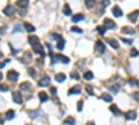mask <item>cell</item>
<instances>
[{"label":"cell","mask_w":139,"mask_h":125,"mask_svg":"<svg viewBox=\"0 0 139 125\" xmlns=\"http://www.w3.org/2000/svg\"><path fill=\"white\" fill-rule=\"evenodd\" d=\"M95 50H96V53H99V54H104V51H106V46H104L103 42L97 40L96 45H95Z\"/></svg>","instance_id":"1"},{"label":"cell","mask_w":139,"mask_h":125,"mask_svg":"<svg viewBox=\"0 0 139 125\" xmlns=\"http://www.w3.org/2000/svg\"><path fill=\"white\" fill-rule=\"evenodd\" d=\"M7 78H9V79L11 81V82H15V81L18 79V72L14 71V70H11V71L7 72Z\"/></svg>","instance_id":"2"},{"label":"cell","mask_w":139,"mask_h":125,"mask_svg":"<svg viewBox=\"0 0 139 125\" xmlns=\"http://www.w3.org/2000/svg\"><path fill=\"white\" fill-rule=\"evenodd\" d=\"M33 47V53H38V54H40L42 57H45V50H43V47H42V45H33L32 46Z\"/></svg>","instance_id":"3"},{"label":"cell","mask_w":139,"mask_h":125,"mask_svg":"<svg viewBox=\"0 0 139 125\" xmlns=\"http://www.w3.org/2000/svg\"><path fill=\"white\" fill-rule=\"evenodd\" d=\"M104 27L106 29H111V28H115V22L110 18H104Z\"/></svg>","instance_id":"4"},{"label":"cell","mask_w":139,"mask_h":125,"mask_svg":"<svg viewBox=\"0 0 139 125\" xmlns=\"http://www.w3.org/2000/svg\"><path fill=\"white\" fill-rule=\"evenodd\" d=\"M3 13H4L6 15H9V17H10V15H13V14L15 13V7H13V6H7V7H4Z\"/></svg>","instance_id":"5"},{"label":"cell","mask_w":139,"mask_h":125,"mask_svg":"<svg viewBox=\"0 0 139 125\" xmlns=\"http://www.w3.org/2000/svg\"><path fill=\"white\" fill-rule=\"evenodd\" d=\"M49 83H50V78L49 77H45L39 81V86L40 88H45V86H49Z\"/></svg>","instance_id":"6"},{"label":"cell","mask_w":139,"mask_h":125,"mask_svg":"<svg viewBox=\"0 0 139 125\" xmlns=\"http://www.w3.org/2000/svg\"><path fill=\"white\" fill-rule=\"evenodd\" d=\"M125 118L127 119H135L136 118V111L135 110H129L125 113Z\"/></svg>","instance_id":"7"},{"label":"cell","mask_w":139,"mask_h":125,"mask_svg":"<svg viewBox=\"0 0 139 125\" xmlns=\"http://www.w3.org/2000/svg\"><path fill=\"white\" fill-rule=\"evenodd\" d=\"M13 100L15 101V103H22V96L20 92H15L13 93Z\"/></svg>","instance_id":"8"},{"label":"cell","mask_w":139,"mask_h":125,"mask_svg":"<svg viewBox=\"0 0 139 125\" xmlns=\"http://www.w3.org/2000/svg\"><path fill=\"white\" fill-rule=\"evenodd\" d=\"M113 14H114V17H121L122 15V10L115 6V7H113Z\"/></svg>","instance_id":"9"},{"label":"cell","mask_w":139,"mask_h":125,"mask_svg":"<svg viewBox=\"0 0 139 125\" xmlns=\"http://www.w3.org/2000/svg\"><path fill=\"white\" fill-rule=\"evenodd\" d=\"M28 42H29L31 45H38V43H39V38H38V36H29V38H28Z\"/></svg>","instance_id":"10"},{"label":"cell","mask_w":139,"mask_h":125,"mask_svg":"<svg viewBox=\"0 0 139 125\" xmlns=\"http://www.w3.org/2000/svg\"><path fill=\"white\" fill-rule=\"evenodd\" d=\"M24 28L28 32H35V27H33L32 24H29V22H24Z\"/></svg>","instance_id":"11"},{"label":"cell","mask_w":139,"mask_h":125,"mask_svg":"<svg viewBox=\"0 0 139 125\" xmlns=\"http://www.w3.org/2000/svg\"><path fill=\"white\" fill-rule=\"evenodd\" d=\"M110 111H111L113 114H115V115H120L121 114V111H120V108L115 106V104H111V107H110Z\"/></svg>","instance_id":"12"},{"label":"cell","mask_w":139,"mask_h":125,"mask_svg":"<svg viewBox=\"0 0 139 125\" xmlns=\"http://www.w3.org/2000/svg\"><path fill=\"white\" fill-rule=\"evenodd\" d=\"M107 42H109V45L111 46L113 49H118V47H120V45H118V42L115 40V39H109Z\"/></svg>","instance_id":"13"},{"label":"cell","mask_w":139,"mask_h":125,"mask_svg":"<svg viewBox=\"0 0 139 125\" xmlns=\"http://www.w3.org/2000/svg\"><path fill=\"white\" fill-rule=\"evenodd\" d=\"M139 15V10H136L135 13H131L129 15H128V18H129V21H132V22H135L136 21V17Z\"/></svg>","instance_id":"14"},{"label":"cell","mask_w":139,"mask_h":125,"mask_svg":"<svg viewBox=\"0 0 139 125\" xmlns=\"http://www.w3.org/2000/svg\"><path fill=\"white\" fill-rule=\"evenodd\" d=\"M121 32H122V33H127V35H133V33H135V31L131 29V28H128V27H124L122 29H121Z\"/></svg>","instance_id":"15"},{"label":"cell","mask_w":139,"mask_h":125,"mask_svg":"<svg viewBox=\"0 0 139 125\" xmlns=\"http://www.w3.org/2000/svg\"><path fill=\"white\" fill-rule=\"evenodd\" d=\"M28 2H29V0H17V6L21 7V9H22V7L25 9V7L28 6Z\"/></svg>","instance_id":"16"},{"label":"cell","mask_w":139,"mask_h":125,"mask_svg":"<svg viewBox=\"0 0 139 125\" xmlns=\"http://www.w3.org/2000/svg\"><path fill=\"white\" fill-rule=\"evenodd\" d=\"M82 20H84V14H82V13L73 15V21H74V22H78V21H82Z\"/></svg>","instance_id":"17"},{"label":"cell","mask_w":139,"mask_h":125,"mask_svg":"<svg viewBox=\"0 0 139 125\" xmlns=\"http://www.w3.org/2000/svg\"><path fill=\"white\" fill-rule=\"evenodd\" d=\"M39 100H40V101H47V100H49L47 93H46V92H40V93H39Z\"/></svg>","instance_id":"18"},{"label":"cell","mask_w":139,"mask_h":125,"mask_svg":"<svg viewBox=\"0 0 139 125\" xmlns=\"http://www.w3.org/2000/svg\"><path fill=\"white\" fill-rule=\"evenodd\" d=\"M31 89H32V86H31V83H28V82H24L21 85V90H27V92H29Z\"/></svg>","instance_id":"19"},{"label":"cell","mask_w":139,"mask_h":125,"mask_svg":"<svg viewBox=\"0 0 139 125\" xmlns=\"http://www.w3.org/2000/svg\"><path fill=\"white\" fill-rule=\"evenodd\" d=\"M85 4H86L88 9H92V7H95V4H96V0H85Z\"/></svg>","instance_id":"20"},{"label":"cell","mask_w":139,"mask_h":125,"mask_svg":"<svg viewBox=\"0 0 139 125\" xmlns=\"http://www.w3.org/2000/svg\"><path fill=\"white\" fill-rule=\"evenodd\" d=\"M102 99H103L104 101H109V103H110V101L113 100V96H110L109 93H103V95H102Z\"/></svg>","instance_id":"21"},{"label":"cell","mask_w":139,"mask_h":125,"mask_svg":"<svg viewBox=\"0 0 139 125\" xmlns=\"http://www.w3.org/2000/svg\"><path fill=\"white\" fill-rule=\"evenodd\" d=\"M56 81H57V82H64V81H65V75L64 74H57L56 75Z\"/></svg>","instance_id":"22"},{"label":"cell","mask_w":139,"mask_h":125,"mask_svg":"<svg viewBox=\"0 0 139 125\" xmlns=\"http://www.w3.org/2000/svg\"><path fill=\"white\" fill-rule=\"evenodd\" d=\"M79 92H81L79 86H75V88H73V89L68 90V95H75V93H79Z\"/></svg>","instance_id":"23"},{"label":"cell","mask_w":139,"mask_h":125,"mask_svg":"<svg viewBox=\"0 0 139 125\" xmlns=\"http://www.w3.org/2000/svg\"><path fill=\"white\" fill-rule=\"evenodd\" d=\"M63 13L65 15H71V7H70L68 4H65V6H64V9H63Z\"/></svg>","instance_id":"24"},{"label":"cell","mask_w":139,"mask_h":125,"mask_svg":"<svg viewBox=\"0 0 139 125\" xmlns=\"http://www.w3.org/2000/svg\"><path fill=\"white\" fill-rule=\"evenodd\" d=\"M84 78L86 81H91V79H93V74H92L91 71H86V72H85V75H84Z\"/></svg>","instance_id":"25"},{"label":"cell","mask_w":139,"mask_h":125,"mask_svg":"<svg viewBox=\"0 0 139 125\" xmlns=\"http://www.w3.org/2000/svg\"><path fill=\"white\" fill-rule=\"evenodd\" d=\"M14 115H15L14 111H13V110H9V111L6 113V119H13V118H14Z\"/></svg>","instance_id":"26"},{"label":"cell","mask_w":139,"mask_h":125,"mask_svg":"<svg viewBox=\"0 0 139 125\" xmlns=\"http://www.w3.org/2000/svg\"><path fill=\"white\" fill-rule=\"evenodd\" d=\"M64 45H65V42H64L63 39H61V40H58V43H57V49H58V50H63V49H64Z\"/></svg>","instance_id":"27"},{"label":"cell","mask_w":139,"mask_h":125,"mask_svg":"<svg viewBox=\"0 0 139 125\" xmlns=\"http://www.w3.org/2000/svg\"><path fill=\"white\" fill-rule=\"evenodd\" d=\"M129 85H132V86L139 88V81H138V79H129Z\"/></svg>","instance_id":"28"},{"label":"cell","mask_w":139,"mask_h":125,"mask_svg":"<svg viewBox=\"0 0 139 125\" xmlns=\"http://www.w3.org/2000/svg\"><path fill=\"white\" fill-rule=\"evenodd\" d=\"M97 32L100 33V35H104L106 33V27L103 25V27H97Z\"/></svg>","instance_id":"29"},{"label":"cell","mask_w":139,"mask_h":125,"mask_svg":"<svg viewBox=\"0 0 139 125\" xmlns=\"http://www.w3.org/2000/svg\"><path fill=\"white\" fill-rule=\"evenodd\" d=\"M65 124H68V125H74V124H75V119H74L73 117H68V118L65 119Z\"/></svg>","instance_id":"30"},{"label":"cell","mask_w":139,"mask_h":125,"mask_svg":"<svg viewBox=\"0 0 139 125\" xmlns=\"http://www.w3.org/2000/svg\"><path fill=\"white\" fill-rule=\"evenodd\" d=\"M24 60H25V64L31 61V53H25L24 54Z\"/></svg>","instance_id":"31"},{"label":"cell","mask_w":139,"mask_h":125,"mask_svg":"<svg viewBox=\"0 0 139 125\" xmlns=\"http://www.w3.org/2000/svg\"><path fill=\"white\" fill-rule=\"evenodd\" d=\"M109 89H110V92H118V90H120V85H115V86H110Z\"/></svg>","instance_id":"32"},{"label":"cell","mask_w":139,"mask_h":125,"mask_svg":"<svg viewBox=\"0 0 139 125\" xmlns=\"http://www.w3.org/2000/svg\"><path fill=\"white\" fill-rule=\"evenodd\" d=\"M136 56H139V51L136 49H132L131 50V57H136Z\"/></svg>","instance_id":"33"},{"label":"cell","mask_w":139,"mask_h":125,"mask_svg":"<svg viewBox=\"0 0 139 125\" xmlns=\"http://www.w3.org/2000/svg\"><path fill=\"white\" fill-rule=\"evenodd\" d=\"M71 31H73V32H78V33H82V29L79 27H73L71 28Z\"/></svg>","instance_id":"34"},{"label":"cell","mask_w":139,"mask_h":125,"mask_svg":"<svg viewBox=\"0 0 139 125\" xmlns=\"http://www.w3.org/2000/svg\"><path fill=\"white\" fill-rule=\"evenodd\" d=\"M7 90H9L7 85H0V92H7Z\"/></svg>","instance_id":"35"},{"label":"cell","mask_w":139,"mask_h":125,"mask_svg":"<svg viewBox=\"0 0 139 125\" xmlns=\"http://www.w3.org/2000/svg\"><path fill=\"white\" fill-rule=\"evenodd\" d=\"M28 72H29L31 77H35V75H36V72H35V70H33V68H28Z\"/></svg>","instance_id":"36"},{"label":"cell","mask_w":139,"mask_h":125,"mask_svg":"<svg viewBox=\"0 0 139 125\" xmlns=\"http://www.w3.org/2000/svg\"><path fill=\"white\" fill-rule=\"evenodd\" d=\"M82 104H84V103H82V100L79 101L78 104H77V110H78V111H81V110H82Z\"/></svg>","instance_id":"37"},{"label":"cell","mask_w":139,"mask_h":125,"mask_svg":"<svg viewBox=\"0 0 139 125\" xmlns=\"http://www.w3.org/2000/svg\"><path fill=\"white\" fill-rule=\"evenodd\" d=\"M51 36H53L54 39H57V40H61V36L57 35V33H51Z\"/></svg>","instance_id":"38"},{"label":"cell","mask_w":139,"mask_h":125,"mask_svg":"<svg viewBox=\"0 0 139 125\" xmlns=\"http://www.w3.org/2000/svg\"><path fill=\"white\" fill-rule=\"evenodd\" d=\"M102 3H103V6H104V7H107L110 4V0H102Z\"/></svg>","instance_id":"39"},{"label":"cell","mask_w":139,"mask_h":125,"mask_svg":"<svg viewBox=\"0 0 139 125\" xmlns=\"http://www.w3.org/2000/svg\"><path fill=\"white\" fill-rule=\"evenodd\" d=\"M7 62H9V60H6V61H2V62H0V68H3V67L6 66Z\"/></svg>","instance_id":"40"},{"label":"cell","mask_w":139,"mask_h":125,"mask_svg":"<svg viewBox=\"0 0 139 125\" xmlns=\"http://www.w3.org/2000/svg\"><path fill=\"white\" fill-rule=\"evenodd\" d=\"M132 97L135 99V100H138V101H139V93H133V95H132Z\"/></svg>","instance_id":"41"},{"label":"cell","mask_w":139,"mask_h":125,"mask_svg":"<svg viewBox=\"0 0 139 125\" xmlns=\"http://www.w3.org/2000/svg\"><path fill=\"white\" fill-rule=\"evenodd\" d=\"M71 78H74V79H78V75H77V72H73V74H71Z\"/></svg>","instance_id":"42"},{"label":"cell","mask_w":139,"mask_h":125,"mask_svg":"<svg viewBox=\"0 0 139 125\" xmlns=\"http://www.w3.org/2000/svg\"><path fill=\"white\" fill-rule=\"evenodd\" d=\"M86 90H88V93H93V89H92V88L89 86V85L86 86Z\"/></svg>","instance_id":"43"},{"label":"cell","mask_w":139,"mask_h":125,"mask_svg":"<svg viewBox=\"0 0 139 125\" xmlns=\"http://www.w3.org/2000/svg\"><path fill=\"white\" fill-rule=\"evenodd\" d=\"M122 40H124L127 45H131V43H132V40H129V39H122Z\"/></svg>","instance_id":"44"},{"label":"cell","mask_w":139,"mask_h":125,"mask_svg":"<svg viewBox=\"0 0 139 125\" xmlns=\"http://www.w3.org/2000/svg\"><path fill=\"white\" fill-rule=\"evenodd\" d=\"M36 62H38V66H42V64H43V60H42V58H39Z\"/></svg>","instance_id":"45"},{"label":"cell","mask_w":139,"mask_h":125,"mask_svg":"<svg viewBox=\"0 0 139 125\" xmlns=\"http://www.w3.org/2000/svg\"><path fill=\"white\" fill-rule=\"evenodd\" d=\"M86 125H95V122H88Z\"/></svg>","instance_id":"46"},{"label":"cell","mask_w":139,"mask_h":125,"mask_svg":"<svg viewBox=\"0 0 139 125\" xmlns=\"http://www.w3.org/2000/svg\"><path fill=\"white\" fill-rule=\"evenodd\" d=\"M2 79H3V75H2V74H0V81H2Z\"/></svg>","instance_id":"47"}]
</instances>
